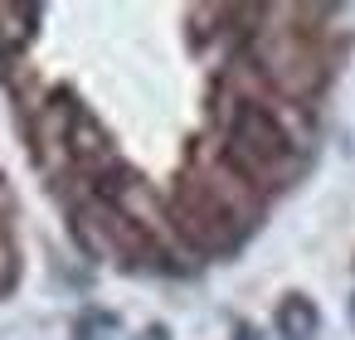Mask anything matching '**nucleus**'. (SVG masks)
Returning <instances> with one entry per match:
<instances>
[{
	"label": "nucleus",
	"instance_id": "obj_1",
	"mask_svg": "<svg viewBox=\"0 0 355 340\" xmlns=\"http://www.w3.org/2000/svg\"><path fill=\"white\" fill-rule=\"evenodd\" d=\"M224 156H229V165L239 170V175H248V180H268V175H277L287 161H292V136H287V127L268 112V107H258V102H239L234 112H229V122H224Z\"/></svg>",
	"mask_w": 355,
	"mask_h": 340
},
{
	"label": "nucleus",
	"instance_id": "obj_2",
	"mask_svg": "<svg viewBox=\"0 0 355 340\" xmlns=\"http://www.w3.org/2000/svg\"><path fill=\"white\" fill-rule=\"evenodd\" d=\"M175 224H180V233H185L195 248H205V253H224V248H234L239 233H243L239 214H234L219 195H209V190L180 195V199H175Z\"/></svg>",
	"mask_w": 355,
	"mask_h": 340
},
{
	"label": "nucleus",
	"instance_id": "obj_3",
	"mask_svg": "<svg viewBox=\"0 0 355 340\" xmlns=\"http://www.w3.org/2000/svg\"><path fill=\"white\" fill-rule=\"evenodd\" d=\"M277 330H282V340H311V335H316V311H311V301L287 296V301L277 306Z\"/></svg>",
	"mask_w": 355,
	"mask_h": 340
},
{
	"label": "nucleus",
	"instance_id": "obj_4",
	"mask_svg": "<svg viewBox=\"0 0 355 340\" xmlns=\"http://www.w3.org/2000/svg\"><path fill=\"white\" fill-rule=\"evenodd\" d=\"M141 340H166V330H146V335H141Z\"/></svg>",
	"mask_w": 355,
	"mask_h": 340
}]
</instances>
